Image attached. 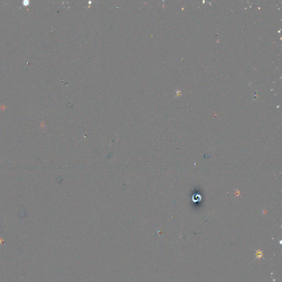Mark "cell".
<instances>
[{
    "instance_id": "6da1fadb",
    "label": "cell",
    "mask_w": 282,
    "mask_h": 282,
    "mask_svg": "<svg viewBox=\"0 0 282 282\" xmlns=\"http://www.w3.org/2000/svg\"><path fill=\"white\" fill-rule=\"evenodd\" d=\"M256 251V259L259 260L261 258H263V254L261 250H258Z\"/></svg>"
}]
</instances>
